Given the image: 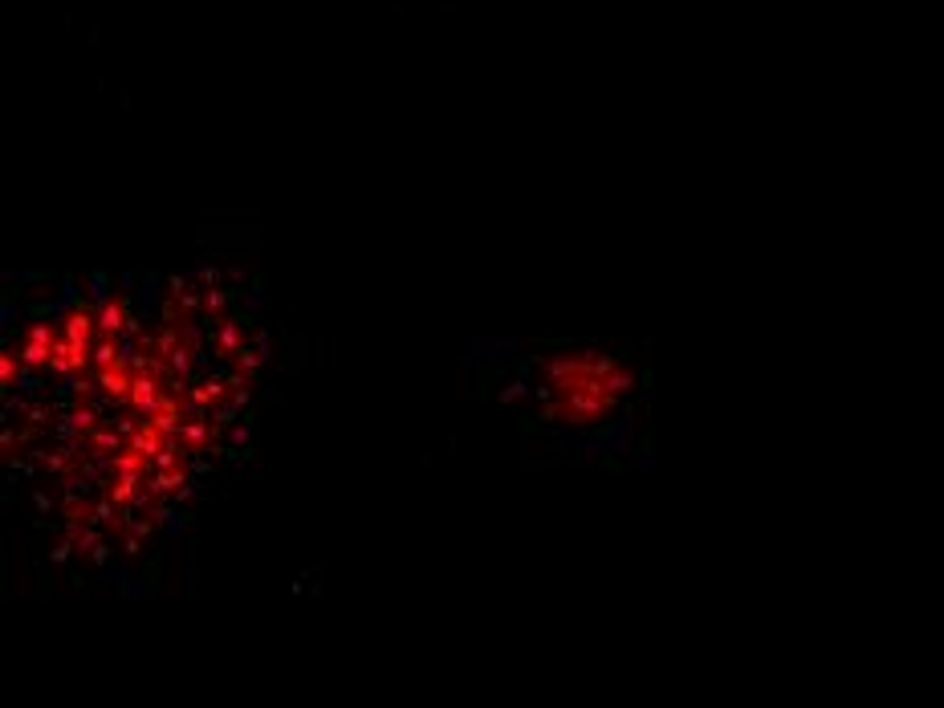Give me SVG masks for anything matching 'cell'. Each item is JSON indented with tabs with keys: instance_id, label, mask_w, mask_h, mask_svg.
Instances as JSON below:
<instances>
[{
	"instance_id": "cell-1",
	"label": "cell",
	"mask_w": 944,
	"mask_h": 708,
	"mask_svg": "<svg viewBox=\"0 0 944 708\" xmlns=\"http://www.w3.org/2000/svg\"><path fill=\"white\" fill-rule=\"evenodd\" d=\"M134 407H139V412H151V407H155V383L151 379H134Z\"/></svg>"
},
{
	"instance_id": "cell-2",
	"label": "cell",
	"mask_w": 944,
	"mask_h": 708,
	"mask_svg": "<svg viewBox=\"0 0 944 708\" xmlns=\"http://www.w3.org/2000/svg\"><path fill=\"white\" fill-rule=\"evenodd\" d=\"M98 326H102V330H118V326H122V310H118V306H106Z\"/></svg>"
},
{
	"instance_id": "cell-3",
	"label": "cell",
	"mask_w": 944,
	"mask_h": 708,
	"mask_svg": "<svg viewBox=\"0 0 944 708\" xmlns=\"http://www.w3.org/2000/svg\"><path fill=\"white\" fill-rule=\"evenodd\" d=\"M102 387H106L110 395H122V391H127V387H134V383H127L122 375H102Z\"/></svg>"
},
{
	"instance_id": "cell-4",
	"label": "cell",
	"mask_w": 944,
	"mask_h": 708,
	"mask_svg": "<svg viewBox=\"0 0 944 708\" xmlns=\"http://www.w3.org/2000/svg\"><path fill=\"white\" fill-rule=\"evenodd\" d=\"M13 371H16L13 354H4V387H13Z\"/></svg>"
}]
</instances>
